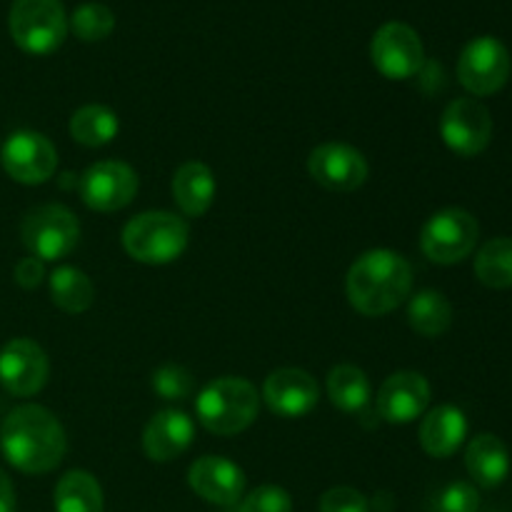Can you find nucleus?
Segmentation results:
<instances>
[{"instance_id":"nucleus-1","label":"nucleus","mask_w":512,"mask_h":512,"mask_svg":"<svg viewBox=\"0 0 512 512\" xmlns=\"http://www.w3.org/2000/svg\"><path fill=\"white\" fill-rule=\"evenodd\" d=\"M68 450L65 428L43 405H18L0 425V453L25 475H45L58 468Z\"/></svg>"},{"instance_id":"nucleus-2","label":"nucleus","mask_w":512,"mask_h":512,"mask_svg":"<svg viewBox=\"0 0 512 512\" xmlns=\"http://www.w3.org/2000/svg\"><path fill=\"white\" fill-rule=\"evenodd\" d=\"M413 290V268L395 250H368L348 270L345 293L348 303L360 315L378 318L388 315L410 298Z\"/></svg>"},{"instance_id":"nucleus-3","label":"nucleus","mask_w":512,"mask_h":512,"mask_svg":"<svg viewBox=\"0 0 512 512\" xmlns=\"http://www.w3.org/2000/svg\"><path fill=\"white\" fill-rule=\"evenodd\" d=\"M260 410V395L253 383L245 378L213 380L205 385L195 398V415L208 433L215 435H238L255 423Z\"/></svg>"},{"instance_id":"nucleus-4","label":"nucleus","mask_w":512,"mask_h":512,"mask_svg":"<svg viewBox=\"0 0 512 512\" xmlns=\"http://www.w3.org/2000/svg\"><path fill=\"white\" fill-rule=\"evenodd\" d=\"M190 228L170 210H148L123 228V248L143 265H168L185 253Z\"/></svg>"},{"instance_id":"nucleus-5","label":"nucleus","mask_w":512,"mask_h":512,"mask_svg":"<svg viewBox=\"0 0 512 512\" xmlns=\"http://www.w3.org/2000/svg\"><path fill=\"white\" fill-rule=\"evenodd\" d=\"M10 35L30 55H50L68 35V15L60 0H15L10 8Z\"/></svg>"},{"instance_id":"nucleus-6","label":"nucleus","mask_w":512,"mask_h":512,"mask_svg":"<svg viewBox=\"0 0 512 512\" xmlns=\"http://www.w3.org/2000/svg\"><path fill=\"white\" fill-rule=\"evenodd\" d=\"M20 238L33 258L55 263L75 250L80 240V223L65 205H38L23 218Z\"/></svg>"},{"instance_id":"nucleus-7","label":"nucleus","mask_w":512,"mask_h":512,"mask_svg":"<svg viewBox=\"0 0 512 512\" xmlns=\"http://www.w3.org/2000/svg\"><path fill=\"white\" fill-rule=\"evenodd\" d=\"M480 238L478 220L463 208L438 210L420 233V250L438 265H455L468 258Z\"/></svg>"},{"instance_id":"nucleus-8","label":"nucleus","mask_w":512,"mask_h":512,"mask_svg":"<svg viewBox=\"0 0 512 512\" xmlns=\"http://www.w3.org/2000/svg\"><path fill=\"white\" fill-rule=\"evenodd\" d=\"M510 53L493 35L470 40L458 60V80L470 95L485 98L505 88L510 78Z\"/></svg>"},{"instance_id":"nucleus-9","label":"nucleus","mask_w":512,"mask_h":512,"mask_svg":"<svg viewBox=\"0 0 512 512\" xmlns=\"http://www.w3.org/2000/svg\"><path fill=\"white\" fill-rule=\"evenodd\" d=\"M370 60L375 70L388 80H408L423 70L425 50L423 40L410 25L385 23L370 43Z\"/></svg>"},{"instance_id":"nucleus-10","label":"nucleus","mask_w":512,"mask_h":512,"mask_svg":"<svg viewBox=\"0 0 512 512\" xmlns=\"http://www.w3.org/2000/svg\"><path fill=\"white\" fill-rule=\"evenodd\" d=\"M443 143L460 158H475L483 153L493 138L490 110L475 98H455L440 115Z\"/></svg>"},{"instance_id":"nucleus-11","label":"nucleus","mask_w":512,"mask_h":512,"mask_svg":"<svg viewBox=\"0 0 512 512\" xmlns=\"http://www.w3.org/2000/svg\"><path fill=\"white\" fill-rule=\"evenodd\" d=\"M138 195V173L120 160H100L80 178V198L95 213L128 208Z\"/></svg>"},{"instance_id":"nucleus-12","label":"nucleus","mask_w":512,"mask_h":512,"mask_svg":"<svg viewBox=\"0 0 512 512\" xmlns=\"http://www.w3.org/2000/svg\"><path fill=\"white\" fill-rule=\"evenodd\" d=\"M0 160H3V170L15 183L43 185L53 178L58 168V150L43 133L18 130L5 140Z\"/></svg>"},{"instance_id":"nucleus-13","label":"nucleus","mask_w":512,"mask_h":512,"mask_svg":"<svg viewBox=\"0 0 512 512\" xmlns=\"http://www.w3.org/2000/svg\"><path fill=\"white\" fill-rule=\"evenodd\" d=\"M50 363L45 350L30 338H13L0 348V385L15 398H33L45 388Z\"/></svg>"},{"instance_id":"nucleus-14","label":"nucleus","mask_w":512,"mask_h":512,"mask_svg":"<svg viewBox=\"0 0 512 512\" xmlns=\"http://www.w3.org/2000/svg\"><path fill=\"white\" fill-rule=\"evenodd\" d=\"M308 173L330 193H353L368 180V160L345 143H323L310 153Z\"/></svg>"},{"instance_id":"nucleus-15","label":"nucleus","mask_w":512,"mask_h":512,"mask_svg":"<svg viewBox=\"0 0 512 512\" xmlns=\"http://www.w3.org/2000/svg\"><path fill=\"white\" fill-rule=\"evenodd\" d=\"M263 400L278 418L298 420L318 408L320 390L310 373L300 368H280L265 378Z\"/></svg>"},{"instance_id":"nucleus-16","label":"nucleus","mask_w":512,"mask_h":512,"mask_svg":"<svg viewBox=\"0 0 512 512\" xmlns=\"http://www.w3.org/2000/svg\"><path fill=\"white\" fill-rule=\"evenodd\" d=\"M188 485L205 503L230 508L243 498L245 473L233 460L220 458V455H203L190 465Z\"/></svg>"},{"instance_id":"nucleus-17","label":"nucleus","mask_w":512,"mask_h":512,"mask_svg":"<svg viewBox=\"0 0 512 512\" xmlns=\"http://www.w3.org/2000/svg\"><path fill=\"white\" fill-rule=\"evenodd\" d=\"M430 405V383L415 370L395 373L380 385L378 415L390 425H408L418 420Z\"/></svg>"},{"instance_id":"nucleus-18","label":"nucleus","mask_w":512,"mask_h":512,"mask_svg":"<svg viewBox=\"0 0 512 512\" xmlns=\"http://www.w3.org/2000/svg\"><path fill=\"white\" fill-rule=\"evenodd\" d=\"M195 438L193 418L183 410H160L150 418L143 433V450L153 463H170L190 448Z\"/></svg>"},{"instance_id":"nucleus-19","label":"nucleus","mask_w":512,"mask_h":512,"mask_svg":"<svg viewBox=\"0 0 512 512\" xmlns=\"http://www.w3.org/2000/svg\"><path fill=\"white\" fill-rule=\"evenodd\" d=\"M468 438V418L455 405H438L420 423V445L430 458H450Z\"/></svg>"},{"instance_id":"nucleus-20","label":"nucleus","mask_w":512,"mask_h":512,"mask_svg":"<svg viewBox=\"0 0 512 512\" xmlns=\"http://www.w3.org/2000/svg\"><path fill=\"white\" fill-rule=\"evenodd\" d=\"M170 190H173L175 205L185 218H200L213 205L218 185H215V175L208 165L190 160L175 170Z\"/></svg>"},{"instance_id":"nucleus-21","label":"nucleus","mask_w":512,"mask_h":512,"mask_svg":"<svg viewBox=\"0 0 512 512\" xmlns=\"http://www.w3.org/2000/svg\"><path fill=\"white\" fill-rule=\"evenodd\" d=\"M465 468L480 488H498L510 473V453L503 440L493 433H480L465 450Z\"/></svg>"},{"instance_id":"nucleus-22","label":"nucleus","mask_w":512,"mask_h":512,"mask_svg":"<svg viewBox=\"0 0 512 512\" xmlns=\"http://www.w3.org/2000/svg\"><path fill=\"white\" fill-rule=\"evenodd\" d=\"M48 288L55 308L68 315L85 313L95 300V288L90 278L80 268H73V265L55 268L48 278Z\"/></svg>"},{"instance_id":"nucleus-23","label":"nucleus","mask_w":512,"mask_h":512,"mask_svg":"<svg viewBox=\"0 0 512 512\" xmlns=\"http://www.w3.org/2000/svg\"><path fill=\"white\" fill-rule=\"evenodd\" d=\"M408 323L423 338H440L453 325V305L440 290H420L408 300Z\"/></svg>"},{"instance_id":"nucleus-24","label":"nucleus","mask_w":512,"mask_h":512,"mask_svg":"<svg viewBox=\"0 0 512 512\" xmlns=\"http://www.w3.org/2000/svg\"><path fill=\"white\" fill-rule=\"evenodd\" d=\"M55 512H103L100 483L85 470H70L58 480L53 493Z\"/></svg>"},{"instance_id":"nucleus-25","label":"nucleus","mask_w":512,"mask_h":512,"mask_svg":"<svg viewBox=\"0 0 512 512\" xmlns=\"http://www.w3.org/2000/svg\"><path fill=\"white\" fill-rule=\"evenodd\" d=\"M70 138L85 148H103L120 133V120L105 105H83L70 118Z\"/></svg>"},{"instance_id":"nucleus-26","label":"nucleus","mask_w":512,"mask_h":512,"mask_svg":"<svg viewBox=\"0 0 512 512\" xmlns=\"http://www.w3.org/2000/svg\"><path fill=\"white\" fill-rule=\"evenodd\" d=\"M328 398L343 413H360L370 403V380L355 365H338L328 373Z\"/></svg>"},{"instance_id":"nucleus-27","label":"nucleus","mask_w":512,"mask_h":512,"mask_svg":"<svg viewBox=\"0 0 512 512\" xmlns=\"http://www.w3.org/2000/svg\"><path fill=\"white\" fill-rule=\"evenodd\" d=\"M475 275L485 288H512V238H493L475 255Z\"/></svg>"},{"instance_id":"nucleus-28","label":"nucleus","mask_w":512,"mask_h":512,"mask_svg":"<svg viewBox=\"0 0 512 512\" xmlns=\"http://www.w3.org/2000/svg\"><path fill=\"white\" fill-rule=\"evenodd\" d=\"M68 28L73 30L75 38H80L83 43H98L105 40L115 28V15L108 5L103 3H83L80 8H75V13L70 15Z\"/></svg>"},{"instance_id":"nucleus-29","label":"nucleus","mask_w":512,"mask_h":512,"mask_svg":"<svg viewBox=\"0 0 512 512\" xmlns=\"http://www.w3.org/2000/svg\"><path fill=\"white\" fill-rule=\"evenodd\" d=\"M238 512H293V498L280 485H260L240 498Z\"/></svg>"},{"instance_id":"nucleus-30","label":"nucleus","mask_w":512,"mask_h":512,"mask_svg":"<svg viewBox=\"0 0 512 512\" xmlns=\"http://www.w3.org/2000/svg\"><path fill=\"white\" fill-rule=\"evenodd\" d=\"M153 390L163 400H185L193 393V375L183 365H160L153 373Z\"/></svg>"},{"instance_id":"nucleus-31","label":"nucleus","mask_w":512,"mask_h":512,"mask_svg":"<svg viewBox=\"0 0 512 512\" xmlns=\"http://www.w3.org/2000/svg\"><path fill=\"white\" fill-rule=\"evenodd\" d=\"M438 512H478L480 493L470 483H450L438 495Z\"/></svg>"},{"instance_id":"nucleus-32","label":"nucleus","mask_w":512,"mask_h":512,"mask_svg":"<svg viewBox=\"0 0 512 512\" xmlns=\"http://www.w3.org/2000/svg\"><path fill=\"white\" fill-rule=\"evenodd\" d=\"M320 512H370V503L360 490L340 485L330 488L320 498Z\"/></svg>"},{"instance_id":"nucleus-33","label":"nucleus","mask_w":512,"mask_h":512,"mask_svg":"<svg viewBox=\"0 0 512 512\" xmlns=\"http://www.w3.org/2000/svg\"><path fill=\"white\" fill-rule=\"evenodd\" d=\"M43 280H45L43 260H38L30 255V258H23L18 265H15V283H18L20 288L33 290V288H38Z\"/></svg>"},{"instance_id":"nucleus-34","label":"nucleus","mask_w":512,"mask_h":512,"mask_svg":"<svg viewBox=\"0 0 512 512\" xmlns=\"http://www.w3.org/2000/svg\"><path fill=\"white\" fill-rule=\"evenodd\" d=\"M0 512H15V488L5 470H0Z\"/></svg>"}]
</instances>
